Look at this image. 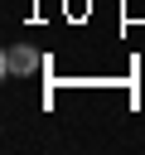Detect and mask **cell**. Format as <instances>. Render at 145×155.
<instances>
[{
    "mask_svg": "<svg viewBox=\"0 0 145 155\" xmlns=\"http://www.w3.org/2000/svg\"><path fill=\"white\" fill-rule=\"evenodd\" d=\"M0 68H5V78H29V73L44 68V58H39V48H29V44H10V48L0 53Z\"/></svg>",
    "mask_w": 145,
    "mask_h": 155,
    "instance_id": "obj_1",
    "label": "cell"
}]
</instances>
